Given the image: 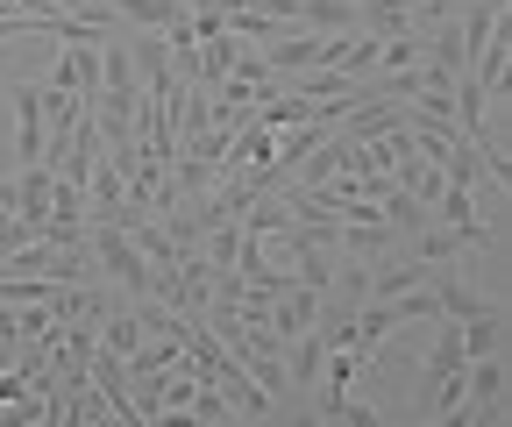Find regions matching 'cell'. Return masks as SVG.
Wrapping results in <instances>:
<instances>
[{
	"label": "cell",
	"mask_w": 512,
	"mask_h": 427,
	"mask_svg": "<svg viewBox=\"0 0 512 427\" xmlns=\"http://www.w3.org/2000/svg\"><path fill=\"white\" fill-rule=\"evenodd\" d=\"M86 257H93V271H107V285H121L128 299H157L150 257H143L121 228H93V221H86Z\"/></svg>",
	"instance_id": "6da1fadb"
},
{
	"label": "cell",
	"mask_w": 512,
	"mask_h": 427,
	"mask_svg": "<svg viewBox=\"0 0 512 427\" xmlns=\"http://www.w3.org/2000/svg\"><path fill=\"white\" fill-rule=\"evenodd\" d=\"M420 65V36H392V43H384V65L377 72H413Z\"/></svg>",
	"instance_id": "9c48e42d"
},
{
	"label": "cell",
	"mask_w": 512,
	"mask_h": 427,
	"mask_svg": "<svg viewBox=\"0 0 512 427\" xmlns=\"http://www.w3.org/2000/svg\"><path fill=\"white\" fill-rule=\"evenodd\" d=\"M463 399L505 406V356H477V363H470V371H463Z\"/></svg>",
	"instance_id": "5b68a950"
},
{
	"label": "cell",
	"mask_w": 512,
	"mask_h": 427,
	"mask_svg": "<svg viewBox=\"0 0 512 427\" xmlns=\"http://www.w3.org/2000/svg\"><path fill=\"white\" fill-rule=\"evenodd\" d=\"M328 427H392V420H384V413H377V406H363V399H356V392H349V399H342V406H335V413H328Z\"/></svg>",
	"instance_id": "ba28073f"
},
{
	"label": "cell",
	"mask_w": 512,
	"mask_h": 427,
	"mask_svg": "<svg viewBox=\"0 0 512 427\" xmlns=\"http://www.w3.org/2000/svg\"><path fill=\"white\" fill-rule=\"evenodd\" d=\"M392 186H399V193H413L420 207H434L448 178H441V171H434V164H427V157L413 150V157H399V164H392Z\"/></svg>",
	"instance_id": "277c9868"
},
{
	"label": "cell",
	"mask_w": 512,
	"mask_h": 427,
	"mask_svg": "<svg viewBox=\"0 0 512 427\" xmlns=\"http://www.w3.org/2000/svg\"><path fill=\"white\" fill-rule=\"evenodd\" d=\"M228 79H242V86H271V65H264V50H235Z\"/></svg>",
	"instance_id": "30bf717a"
},
{
	"label": "cell",
	"mask_w": 512,
	"mask_h": 427,
	"mask_svg": "<svg viewBox=\"0 0 512 427\" xmlns=\"http://www.w3.org/2000/svg\"><path fill=\"white\" fill-rule=\"evenodd\" d=\"M484 427H498V420H484Z\"/></svg>",
	"instance_id": "8fae6325"
},
{
	"label": "cell",
	"mask_w": 512,
	"mask_h": 427,
	"mask_svg": "<svg viewBox=\"0 0 512 427\" xmlns=\"http://www.w3.org/2000/svg\"><path fill=\"white\" fill-rule=\"evenodd\" d=\"M50 221H86V186H64V178H50Z\"/></svg>",
	"instance_id": "52a82bcc"
},
{
	"label": "cell",
	"mask_w": 512,
	"mask_h": 427,
	"mask_svg": "<svg viewBox=\"0 0 512 427\" xmlns=\"http://www.w3.org/2000/svg\"><path fill=\"white\" fill-rule=\"evenodd\" d=\"M377 65H384V43H377V36H349V43H342V57H335V72H342L349 86H363Z\"/></svg>",
	"instance_id": "8992f818"
},
{
	"label": "cell",
	"mask_w": 512,
	"mask_h": 427,
	"mask_svg": "<svg viewBox=\"0 0 512 427\" xmlns=\"http://www.w3.org/2000/svg\"><path fill=\"white\" fill-rule=\"evenodd\" d=\"M100 8L114 22H136V29H157V36L185 22V0H100Z\"/></svg>",
	"instance_id": "7a4b0ae2"
},
{
	"label": "cell",
	"mask_w": 512,
	"mask_h": 427,
	"mask_svg": "<svg viewBox=\"0 0 512 427\" xmlns=\"http://www.w3.org/2000/svg\"><path fill=\"white\" fill-rule=\"evenodd\" d=\"M413 242V264H427V271H448V264H463L470 250H463V235H448V228H420V235H406Z\"/></svg>",
	"instance_id": "3957f363"
}]
</instances>
